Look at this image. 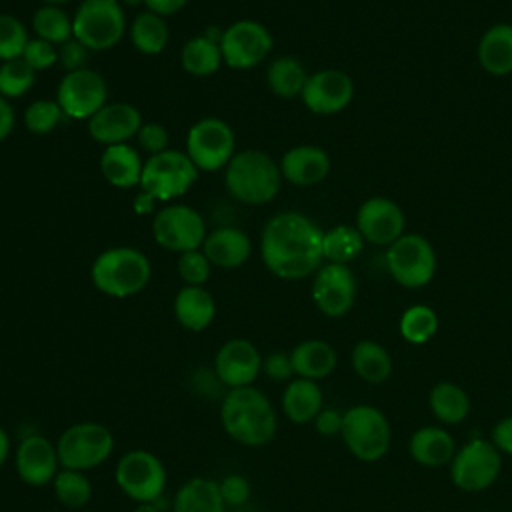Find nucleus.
Masks as SVG:
<instances>
[{"label":"nucleus","mask_w":512,"mask_h":512,"mask_svg":"<svg viewBox=\"0 0 512 512\" xmlns=\"http://www.w3.org/2000/svg\"><path fill=\"white\" fill-rule=\"evenodd\" d=\"M152 236L162 248L182 254L202 246L206 224L192 206L168 204L156 212L152 220Z\"/></svg>","instance_id":"nucleus-13"},{"label":"nucleus","mask_w":512,"mask_h":512,"mask_svg":"<svg viewBox=\"0 0 512 512\" xmlns=\"http://www.w3.org/2000/svg\"><path fill=\"white\" fill-rule=\"evenodd\" d=\"M272 50V34L256 20H238L224 28L220 42L222 60L236 70L258 66Z\"/></svg>","instance_id":"nucleus-15"},{"label":"nucleus","mask_w":512,"mask_h":512,"mask_svg":"<svg viewBox=\"0 0 512 512\" xmlns=\"http://www.w3.org/2000/svg\"><path fill=\"white\" fill-rule=\"evenodd\" d=\"M408 452L412 460L426 468H440L450 464L456 454L454 438L438 426H422L412 432L408 440Z\"/></svg>","instance_id":"nucleus-26"},{"label":"nucleus","mask_w":512,"mask_h":512,"mask_svg":"<svg viewBox=\"0 0 512 512\" xmlns=\"http://www.w3.org/2000/svg\"><path fill=\"white\" fill-rule=\"evenodd\" d=\"M50 486L56 500L66 508H84L92 500V482L88 478V472L60 468Z\"/></svg>","instance_id":"nucleus-37"},{"label":"nucleus","mask_w":512,"mask_h":512,"mask_svg":"<svg viewBox=\"0 0 512 512\" xmlns=\"http://www.w3.org/2000/svg\"><path fill=\"white\" fill-rule=\"evenodd\" d=\"M386 268L404 288H422L436 274V252L422 234H402L386 250Z\"/></svg>","instance_id":"nucleus-10"},{"label":"nucleus","mask_w":512,"mask_h":512,"mask_svg":"<svg viewBox=\"0 0 512 512\" xmlns=\"http://www.w3.org/2000/svg\"><path fill=\"white\" fill-rule=\"evenodd\" d=\"M218 486H220V494H222V500L228 506L232 508H238V506H244L252 494V486L248 482V478L244 474H226L218 480Z\"/></svg>","instance_id":"nucleus-44"},{"label":"nucleus","mask_w":512,"mask_h":512,"mask_svg":"<svg viewBox=\"0 0 512 512\" xmlns=\"http://www.w3.org/2000/svg\"><path fill=\"white\" fill-rule=\"evenodd\" d=\"M12 454V442H10V434L6 432L4 426H0V468L8 462Z\"/></svg>","instance_id":"nucleus-53"},{"label":"nucleus","mask_w":512,"mask_h":512,"mask_svg":"<svg viewBox=\"0 0 512 512\" xmlns=\"http://www.w3.org/2000/svg\"><path fill=\"white\" fill-rule=\"evenodd\" d=\"M306 80H308L306 68L302 66V62H298L292 56H280L272 60L266 68L268 88L280 98L300 96Z\"/></svg>","instance_id":"nucleus-33"},{"label":"nucleus","mask_w":512,"mask_h":512,"mask_svg":"<svg viewBox=\"0 0 512 512\" xmlns=\"http://www.w3.org/2000/svg\"><path fill=\"white\" fill-rule=\"evenodd\" d=\"M428 404L432 414L442 424H460L462 420H466L470 412V398L464 392V388L448 380H442L432 386Z\"/></svg>","instance_id":"nucleus-32"},{"label":"nucleus","mask_w":512,"mask_h":512,"mask_svg":"<svg viewBox=\"0 0 512 512\" xmlns=\"http://www.w3.org/2000/svg\"><path fill=\"white\" fill-rule=\"evenodd\" d=\"M280 166L262 150H242L232 156L224 170L226 190L244 204H266L280 190Z\"/></svg>","instance_id":"nucleus-3"},{"label":"nucleus","mask_w":512,"mask_h":512,"mask_svg":"<svg viewBox=\"0 0 512 512\" xmlns=\"http://www.w3.org/2000/svg\"><path fill=\"white\" fill-rule=\"evenodd\" d=\"M178 276L186 286H204L210 278V260L202 250H188L178 256Z\"/></svg>","instance_id":"nucleus-43"},{"label":"nucleus","mask_w":512,"mask_h":512,"mask_svg":"<svg viewBox=\"0 0 512 512\" xmlns=\"http://www.w3.org/2000/svg\"><path fill=\"white\" fill-rule=\"evenodd\" d=\"M142 116L136 106L128 102L104 104L92 118H88V134L106 146L126 144L138 134Z\"/></svg>","instance_id":"nucleus-21"},{"label":"nucleus","mask_w":512,"mask_h":512,"mask_svg":"<svg viewBox=\"0 0 512 512\" xmlns=\"http://www.w3.org/2000/svg\"><path fill=\"white\" fill-rule=\"evenodd\" d=\"M174 316L190 332L206 330L216 316L214 296L204 286H182L174 296Z\"/></svg>","instance_id":"nucleus-27"},{"label":"nucleus","mask_w":512,"mask_h":512,"mask_svg":"<svg viewBox=\"0 0 512 512\" xmlns=\"http://www.w3.org/2000/svg\"><path fill=\"white\" fill-rule=\"evenodd\" d=\"M484 512H490V510H484Z\"/></svg>","instance_id":"nucleus-59"},{"label":"nucleus","mask_w":512,"mask_h":512,"mask_svg":"<svg viewBox=\"0 0 512 512\" xmlns=\"http://www.w3.org/2000/svg\"><path fill=\"white\" fill-rule=\"evenodd\" d=\"M108 98V86L102 74L90 68L66 72L56 90V102L64 116L74 120L92 118Z\"/></svg>","instance_id":"nucleus-14"},{"label":"nucleus","mask_w":512,"mask_h":512,"mask_svg":"<svg viewBox=\"0 0 512 512\" xmlns=\"http://www.w3.org/2000/svg\"><path fill=\"white\" fill-rule=\"evenodd\" d=\"M14 122H16L14 108L8 104V100L4 96H0V142L10 136Z\"/></svg>","instance_id":"nucleus-52"},{"label":"nucleus","mask_w":512,"mask_h":512,"mask_svg":"<svg viewBox=\"0 0 512 512\" xmlns=\"http://www.w3.org/2000/svg\"><path fill=\"white\" fill-rule=\"evenodd\" d=\"M404 210L390 198L372 196L356 212V228L362 238L376 246H390L404 234Z\"/></svg>","instance_id":"nucleus-19"},{"label":"nucleus","mask_w":512,"mask_h":512,"mask_svg":"<svg viewBox=\"0 0 512 512\" xmlns=\"http://www.w3.org/2000/svg\"><path fill=\"white\" fill-rule=\"evenodd\" d=\"M126 30V16L118 0H84L72 16V34L88 50L116 46Z\"/></svg>","instance_id":"nucleus-8"},{"label":"nucleus","mask_w":512,"mask_h":512,"mask_svg":"<svg viewBox=\"0 0 512 512\" xmlns=\"http://www.w3.org/2000/svg\"><path fill=\"white\" fill-rule=\"evenodd\" d=\"M282 178L296 186H314L330 172V156L324 148L300 144L284 152L280 160Z\"/></svg>","instance_id":"nucleus-22"},{"label":"nucleus","mask_w":512,"mask_h":512,"mask_svg":"<svg viewBox=\"0 0 512 512\" xmlns=\"http://www.w3.org/2000/svg\"><path fill=\"white\" fill-rule=\"evenodd\" d=\"M132 512H162V510L158 508V502H154V504H136Z\"/></svg>","instance_id":"nucleus-56"},{"label":"nucleus","mask_w":512,"mask_h":512,"mask_svg":"<svg viewBox=\"0 0 512 512\" xmlns=\"http://www.w3.org/2000/svg\"><path fill=\"white\" fill-rule=\"evenodd\" d=\"M262 360L264 356L254 342L246 338H230L216 350L214 374L228 390L252 386L262 374Z\"/></svg>","instance_id":"nucleus-17"},{"label":"nucleus","mask_w":512,"mask_h":512,"mask_svg":"<svg viewBox=\"0 0 512 512\" xmlns=\"http://www.w3.org/2000/svg\"><path fill=\"white\" fill-rule=\"evenodd\" d=\"M114 482L136 504H154L166 492L168 470L154 452L134 448L124 452L116 462Z\"/></svg>","instance_id":"nucleus-6"},{"label":"nucleus","mask_w":512,"mask_h":512,"mask_svg":"<svg viewBox=\"0 0 512 512\" xmlns=\"http://www.w3.org/2000/svg\"><path fill=\"white\" fill-rule=\"evenodd\" d=\"M198 172L186 152L168 148L144 162L140 188L154 200H174L194 186Z\"/></svg>","instance_id":"nucleus-9"},{"label":"nucleus","mask_w":512,"mask_h":512,"mask_svg":"<svg viewBox=\"0 0 512 512\" xmlns=\"http://www.w3.org/2000/svg\"><path fill=\"white\" fill-rule=\"evenodd\" d=\"M202 36H206V38H208L210 42H214V44H220V42H222V36H224V30H220V28H216V26H208Z\"/></svg>","instance_id":"nucleus-55"},{"label":"nucleus","mask_w":512,"mask_h":512,"mask_svg":"<svg viewBox=\"0 0 512 512\" xmlns=\"http://www.w3.org/2000/svg\"><path fill=\"white\" fill-rule=\"evenodd\" d=\"M356 376L368 384H382L392 374V358L388 350L374 340H358L350 352Z\"/></svg>","instance_id":"nucleus-31"},{"label":"nucleus","mask_w":512,"mask_h":512,"mask_svg":"<svg viewBox=\"0 0 512 512\" xmlns=\"http://www.w3.org/2000/svg\"><path fill=\"white\" fill-rule=\"evenodd\" d=\"M342 420H344V412L336 408H322L312 424L320 436H340Z\"/></svg>","instance_id":"nucleus-49"},{"label":"nucleus","mask_w":512,"mask_h":512,"mask_svg":"<svg viewBox=\"0 0 512 512\" xmlns=\"http://www.w3.org/2000/svg\"><path fill=\"white\" fill-rule=\"evenodd\" d=\"M490 442L498 448L500 454H512V416H504L500 422H496Z\"/></svg>","instance_id":"nucleus-50"},{"label":"nucleus","mask_w":512,"mask_h":512,"mask_svg":"<svg viewBox=\"0 0 512 512\" xmlns=\"http://www.w3.org/2000/svg\"><path fill=\"white\" fill-rule=\"evenodd\" d=\"M312 300L324 316L348 314L356 300V278L348 264H322L312 280Z\"/></svg>","instance_id":"nucleus-16"},{"label":"nucleus","mask_w":512,"mask_h":512,"mask_svg":"<svg viewBox=\"0 0 512 512\" xmlns=\"http://www.w3.org/2000/svg\"><path fill=\"white\" fill-rule=\"evenodd\" d=\"M168 26L162 16L144 10L140 12L130 26V40L142 54H160L168 44Z\"/></svg>","instance_id":"nucleus-35"},{"label":"nucleus","mask_w":512,"mask_h":512,"mask_svg":"<svg viewBox=\"0 0 512 512\" xmlns=\"http://www.w3.org/2000/svg\"><path fill=\"white\" fill-rule=\"evenodd\" d=\"M262 374L274 382H290L294 376L290 352L274 350L262 360Z\"/></svg>","instance_id":"nucleus-46"},{"label":"nucleus","mask_w":512,"mask_h":512,"mask_svg":"<svg viewBox=\"0 0 512 512\" xmlns=\"http://www.w3.org/2000/svg\"><path fill=\"white\" fill-rule=\"evenodd\" d=\"M220 424L234 442L248 448H260L274 440L278 432V414L260 388H230L220 402Z\"/></svg>","instance_id":"nucleus-2"},{"label":"nucleus","mask_w":512,"mask_h":512,"mask_svg":"<svg viewBox=\"0 0 512 512\" xmlns=\"http://www.w3.org/2000/svg\"><path fill=\"white\" fill-rule=\"evenodd\" d=\"M478 62L490 76L512 74V24H494L482 34Z\"/></svg>","instance_id":"nucleus-30"},{"label":"nucleus","mask_w":512,"mask_h":512,"mask_svg":"<svg viewBox=\"0 0 512 512\" xmlns=\"http://www.w3.org/2000/svg\"><path fill=\"white\" fill-rule=\"evenodd\" d=\"M152 204H154V198H152L150 194L142 192V194L136 198V202H134V210H136L138 214H148V212H152Z\"/></svg>","instance_id":"nucleus-54"},{"label":"nucleus","mask_w":512,"mask_h":512,"mask_svg":"<svg viewBox=\"0 0 512 512\" xmlns=\"http://www.w3.org/2000/svg\"><path fill=\"white\" fill-rule=\"evenodd\" d=\"M32 28L36 32V38H42L50 44H64L70 38H74L72 34V18L68 16V12L60 6L54 4H44L40 6L34 16H32Z\"/></svg>","instance_id":"nucleus-38"},{"label":"nucleus","mask_w":512,"mask_h":512,"mask_svg":"<svg viewBox=\"0 0 512 512\" xmlns=\"http://www.w3.org/2000/svg\"><path fill=\"white\" fill-rule=\"evenodd\" d=\"M144 162L130 144L106 146L100 156V172L108 184L116 188L140 186Z\"/></svg>","instance_id":"nucleus-29"},{"label":"nucleus","mask_w":512,"mask_h":512,"mask_svg":"<svg viewBox=\"0 0 512 512\" xmlns=\"http://www.w3.org/2000/svg\"><path fill=\"white\" fill-rule=\"evenodd\" d=\"M280 406L284 416L294 424L314 422L318 412L324 408L322 388L314 380L296 376L284 386Z\"/></svg>","instance_id":"nucleus-25"},{"label":"nucleus","mask_w":512,"mask_h":512,"mask_svg":"<svg viewBox=\"0 0 512 512\" xmlns=\"http://www.w3.org/2000/svg\"><path fill=\"white\" fill-rule=\"evenodd\" d=\"M152 276L150 260L130 246L108 248L92 262L90 278L96 290L112 298H128L146 288Z\"/></svg>","instance_id":"nucleus-4"},{"label":"nucleus","mask_w":512,"mask_h":512,"mask_svg":"<svg viewBox=\"0 0 512 512\" xmlns=\"http://www.w3.org/2000/svg\"><path fill=\"white\" fill-rule=\"evenodd\" d=\"M22 60L36 72L40 70H48L56 64L58 60V50L54 44L42 40V38H30L26 48H24V54H22Z\"/></svg>","instance_id":"nucleus-45"},{"label":"nucleus","mask_w":512,"mask_h":512,"mask_svg":"<svg viewBox=\"0 0 512 512\" xmlns=\"http://www.w3.org/2000/svg\"><path fill=\"white\" fill-rule=\"evenodd\" d=\"M252 244L244 230L236 226H222L206 234L202 242V252L212 266L218 268H238L250 256Z\"/></svg>","instance_id":"nucleus-23"},{"label":"nucleus","mask_w":512,"mask_h":512,"mask_svg":"<svg viewBox=\"0 0 512 512\" xmlns=\"http://www.w3.org/2000/svg\"><path fill=\"white\" fill-rule=\"evenodd\" d=\"M502 456L490 440H470L456 450L450 462V478L464 492H480L492 486L500 474Z\"/></svg>","instance_id":"nucleus-12"},{"label":"nucleus","mask_w":512,"mask_h":512,"mask_svg":"<svg viewBox=\"0 0 512 512\" xmlns=\"http://www.w3.org/2000/svg\"><path fill=\"white\" fill-rule=\"evenodd\" d=\"M168 138H170L168 130L162 124H158V122L142 124L138 134H136V140H138L140 148L150 152V156L168 150Z\"/></svg>","instance_id":"nucleus-47"},{"label":"nucleus","mask_w":512,"mask_h":512,"mask_svg":"<svg viewBox=\"0 0 512 512\" xmlns=\"http://www.w3.org/2000/svg\"><path fill=\"white\" fill-rule=\"evenodd\" d=\"M322 234L306 214L286 210L274 214L260 238V256L264 266L282 280H300L324 262Z\"/></svg>","instance_id":"nucleus-1"},{"label":"nucleus","mask_w":512,"mask_h":512,"mask_svg":"<svg viewBox=\"0 0 512 512\" xmlns=\"http://www.w3.org/2000/svg\"><path fill=\"white\" fill-rule=\"evenodd\" d=\"M340 438L354 458L362 462H376L388 452L392 432L382 410L358 404L344 412Z\"/></svg>","instance_id":"nucleus-7"},{"label":"nucleus","mask_w":512,"mask_h":512,"mask_svg":"<svg viewBox=\"0 0 512 512\" xmlns=\"http://www.w3.org/2000/svg\"><path fill=\"white\" fill-rule=\"evenodd\" d=\"M364 238L356 226L338 224L322 234V254L326 262L348 264L356 260L364 250Z\"/></svg>","instance_id":"nucleus-34"},{"label":"nucleus","mask_w":512,"mask_h":512,"mask_svg":"<svg viewBox=\"0 0 512 512\" xmlns=\"http://www.w3.org/2000/svg\"><path fill=\"white\" fill-rule=\"evenodd\" d=\"M114 444V434L100 422L70 424L56 440L60 468L90 472L112 456Z\"/></svg>","instance_id":"nucleus-5"},{"label":"nucleus","mask_w":512,"mask_h":512,"mask_svg":"<svg viewBox=\"0 0 512 512\" xmlns=\"http://www.w3.org/2000/svg\"><path fill=\"white\" fill-rule=\"evenodd\" d=\"M122 4H126V6H136V4H144V0H122Z\"/></svg>","instance_id":"nucleus-58"},{"label":"nucleus","mask_w":512,"mask_h":512,"mask_svg":"<svg viewBox=\"0 0 512 512\" xmlns=\"http://www.w3.org/2000/svg\"><path fill=\"white\" fill-rule=\"evenodd\" d=\"M186 4H188V0H144L146 10L162 16V18L180 12Z\"/></svg>","instance_id":"nucleus-51"},{"label":"nucleus","mask_w":512,"mask_h":512,"mask_svg":"<svg viewBox=\"0 0 512 512\" xmlns=\"http://www.w3.org/2000/svg\"><path fill=\"white\" fill-rule=\"evenodd\" d=\"M294 376L306 378V380H322L328 378L338 364V356L332 344L320 338H308L298 342L290 350Z\"/></svg>","instance_id":"nucleus-24"},{"label":"nucleus","mask_w":512,"mask_h":512,"mask_svg":"<svg viewBox=\"0 0 512 512\" xmlns=\"http://www.w3.org/2000/svg\"><path fill=\"white\" fill-rule=\"evenodd\" d=\"M172 512H226L218 480L192 476L172 496Z\"/></svg>","instance_id":"nucleus-28"},{"label":"nucleus","mask_w":512,"mask_h":512,"mask_svg":"<svg viewBox=\"0 0 512 512\" xmlns=\"http://www.w3.org/2000/svg\"><path fill=\"white\" fill-rule=\"evenodd\" d=\"M400 334L410 344H426L438 330V316L426 304H414L400 316Z\"/></svg>","instance_id":"nucleus-39"},{"label":"nucleus","mask_w":512,"mask_h":512,"mask_svg":"<svg viewBox=\"0 0 512 512\" xmlns=\"http://www.w3.org/2000/svg\"><path fill=\"white\" fill-rule=\"evenodd\" d=\"M44 4H54V6H62V4H66V2H70V0H42Z\"/></svg>","instance_id":"nucleus-57"},{"label":"nucleus","mask_w":512,"mask_h":512,"mask_svg":"<svg viewBox=\"0 0 512 512\" xmlns=\"http://www.w3.org/2000/svg\"><path fill=\"white\" fill-rule=\"evenodd\" d=\"M36 82V70H32L22 58L0 64V96L20 98Z\"/></svg>","instance_id":"nucleus-40"},{"label":"nucleus","mask_w":512,"mask_h":512,"mask_svg":"<svg viewBox=\"0 0 512 512\" xmlns=\"http://www.w3.org/2000/svg\"><path fill=\"white\" fill-rule=\"evenodd\" d=\"M300 98L304 106L314 114H336L352 102L354 82L344 70L324 68L308 74Z\"/></svg>","instance_id":"nucleus-18"},{"label":"nucleus","mask_w":512,"mask_h":512,"mask_svg":"<svg viewBox=\"0 0 512 512\" xmlns=\"http://www.w3.org/2000/svg\"><path fill=\"white\" fill-rule=\"evenodd\" d=\"M28 30L12 14H0V60H16L22 58L24 48L28 44Z\"/></svg>","instance_id":"nucleus-41"},{"label":"nucleus","mask_w":512,"mask_h":512,"mask_svg":"<svg viewBox=\"0 0 512 512\" xmlns=\"http://www.w3.org/2000/svg\"><path fill=\"white\" fill-rule=\"evenodd\" d=\"M62 116L64 112L60 110L56 100H36L26 108L24 124L32 134L42 136L52 132L60 124Z\"/></svg>","instance_id":"nucleus-42"},{"label":"nucleus","mask_w":512,"mask_h":512,"mask_svg":"<svg viewBox=\"0 0 512 512\" xmlns=\"http://www.w3.org/2000/svg\"><path fill=\"white\" fill-rule=\"evenodd\" d=\"M88 48L78 42L76 38H70L68 42L60 44V50H58V62L62 64V68L66 72H74V70H82L86 68V62H88Z\"/></svg>","instance_id":"nucleus-48"},{"label":"nucleus","mask_w":512,"mask_h":512,"mask_svg":"<svg viewBox=\"0 0 512 512\" xmlns=\"http://www.w3.org/2000/svg\"><path fill=\"white\" fill-rule=\"evenodd\" d=\"M14 468L18 478L34 488L52 484L60 470L56 444L42 434H28L14 450Z\"/></svg>","instance_id":"nucleus-20"},{"label":"nucleus","mask_w":512,"mask_h":512,"mask_svg":"<svg viewBox=\"0 0 512 512\" xmlns=\"http://www.w3.org/2000/svg\"><path fill=\"white\" fill-rule=\"evenodd\" d=\"M236 148L234 130L220 118L198 120L186 136V154L202 172L226 168Z\"/></svg>","instance_id":"nucleus-11"},{"label":"nucleus","mask_w":512,"mask_h":512,"mask_svg":"<svg viewBox=\"0 0 512 512\" xmlns=\"http://www.w3.org/2000/svg\"><path fill=\"white\" fill-rule=\"evenodd\" d=\"M222 62L224 60H222L220 44L210 42L206 36L190 38L180 52L182 68L192 76H210L218 72Z\"/></svg>","instance_id":"nucleus-36"}]
</instances>
